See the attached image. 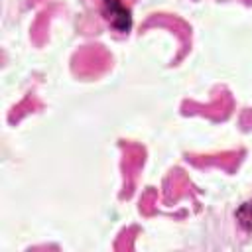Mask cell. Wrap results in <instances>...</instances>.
Instances as JSON below:
<instances>
[{"mask_svg":"<svg viewBox=\"0 0 252 252\" xmlns=\"http://www.w3.org/2000/svg\"><path fill=\"white\" fill-rule=\"evenodd\" d=\"M132 2L134 0H102V14L108 26L120 33H126L132 26Z\"/></svg>","mask_w":252,"mask_h":252,"instance_id":"6da1fadb","label":"cell"},{"mask_svg":"<svg viewBox=\"0 0 252 252\" xmlns=\"http://www.w3.org/2000/svg\"><path fill=\"white\" fill-rule=\"evenodd\" d=\"M236 217H238V220H240V222H242L246 228H250V230H252V203L242 205V207L238 209Z\"/></svg>","mask_w":252,"mask_h":252,"instance_id":"7a4b0ae2","label":"cell"}]
</instances>
